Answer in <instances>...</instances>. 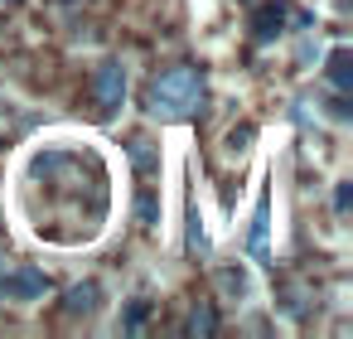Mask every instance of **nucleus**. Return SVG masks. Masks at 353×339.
<instances>
[{"mask_svg": "<svg viewBox=\"0 0 353 339\" xmlns=\"http://www.w3.org/2000/svg\"><path fill=\"white\" fill-rule=\"evenodd\" d=\"M189 252H208V233H203V218H189Z\"/></svg>", "mask_w": 353, "mask_h": 339, "instance_id": "9d476101", "label": "nucleus"}, {"mask_svg": "<svg viewBox=\"0 0 353 339\" xmlns=\"http://www.w3.org/2000/svg\"><path fill=\"white\" fill-rule=\"evenodd\" d=\"M266 233H271V199L261 194L256 199V213H252V233H247V247L256 262H266Z\"/></svg>", "mask_w": 353, "mask_h": 339, "instance_id": "20e7f679", "label": "nucleus"}, {"mask_svg": "<svg viewBox=\"0 0 353 339\" xmlns=\"http://www.w3.org/2000/svg\"><path fill=\"white\" fill-rule=\"evenodd\" d=\"M218 281H223V291H228V296H252V276H247L242 267H223V271H218Z\"/></svg>", "mask_w": 353, "mask_h": 339, "instance_id": "0eeeda50", "label": "nucleus"}, {"mask_svg": "<svg viewBox=\"0 0 353 339\" xmlns=\"http://www.w3.org/2000/svg\"><path fill=\"white\" fill-rule=\"evenodd\" d=\"M203 102V73L199 68H170L150 83V112L155 117H189Z\"/></svg>", "mask_w": 353, "mask_h": 339, "instance_id": "f257e3e1", "label": "nucleus"}, {"mask_svg": "<svg viewBox=\"0 0 353 339\" xmlns=\"http://www.w3.org/2000/svg\"><path fill=\"white\" fill-rule=\"evenodd\" d=\"M348 64H353V54H348V49H334V54H329V83H334L339 93H348V88H353V68H348Z\"/></svg>", "mask_w": 353, "mask_h": 339, "instance_id": "39448f33", "label": "nucleus"}, {"mask_svg": "<svg viewBox=\"0 0 353 339\" xmlns=\"http://www.w3.org/2000/svg\"><path fill=\"white\" fill-rule=\"evenodd\" d=\"M281 20H285V6H261V10H256V39H261V44L276 39V35H281Z\"/></svg>", "mask_w": 353, "mask_h": 339, "instance_id": "423d86ee", "label": "nucleus"}, {"mask_svg": "<svg viewBox=\"0 0 353 339\" xmlns=\"http://www.w3.org/2000/svg\"><path fill=\"white\" fill-rule=\"evenodd\" d=\"M44 291H49V276L39 267H15V271L0 276V296L6 300H39Z\"/></svg>", "mask_w": 353, "mask_h": 339, "instance_id": "f03ea898", "label": "nucleus"}, {"mask_svg": "<svg viewBox=\"0 0 353 339\" xmlns=\"http://www.w3.org/2000/svg\"><path fill=\"white\" fill-rule=\"evenodd\" d=\"M184 329H189V334H213V329H218V315H213V305H194Z\"/></svg>", "mask_w": 353, "mask_h": 339, "instance_id": "6e6552de", "label": "nucleus"}, {"mask_svg": "<svg viewBox=\"0 0 353 339\" xmlns=\"http://www.w3.org/2000/svg\"><path fill=\"white\" fill-rule=\"evenodd\" d=\"M334 209H339V213L348 209V184H339V189H334Z\"/></svg>", "mask_w": 353, "mask_h": 339, "instance_id": "9b49d317", "label": "nucleus"}, {"mask_svg": "<svg viewBox=\"0 0 353 339\" xmlns=\"http://www.w3.org/2000/svg\"><path fill=\"white\" fill-rule=\"evenodd\" d=\"M92 305H97V286H92V281H88V286H73V291H68V310H73V315H88Z\"/></svg>", "mask_w": 353, "mask_h": 339, "instance_id": "1a4fd4ad", "label": "nucleus"}, {"mask_svg": "<svg viewBox=\"0 0 353 339\" xmlns=\"http://www.w3.org/2000/svg\"><path fill=\"white\" fill-rule=\"evenodd\" d=\"M92 93H97V107L112 117L121 107V97H126V68L121 64H102L97 78H92Z\"/></svg>", "mask_w": 353, "mask_h": 339, "instance_id": "7ed1b4c3", "label": "nucleus"}]
</instances>
